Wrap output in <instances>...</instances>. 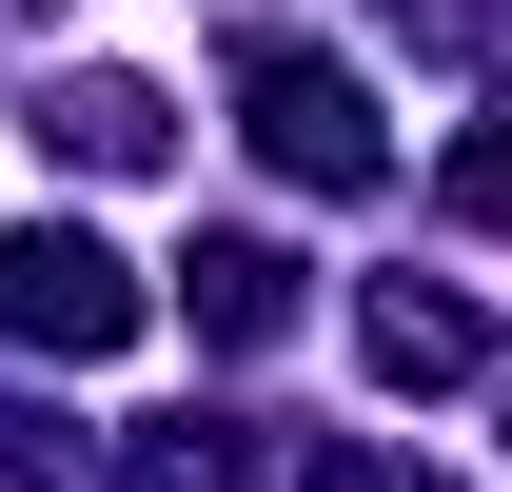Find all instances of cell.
Listing matches in <instances>:
<instances>
[{"instance_id":"1","label":"cell","mask_w":512,"mask_h":492,"mask_svg":"<svg viewBox=\"0 0 512 492\" xmlns=\"http://www.w3.org/2000/svg\"><path fill=\"white\" fill-rule=\"evenodd\" d=\"M237 119H256V158H276L296 197H375V178H394V119H375V79H355V60H316V40H256Z\"/></svg>"},{"instance_id":"2","label":"cell","mask_w":512,"mask_h":492,"mask_svg":"<svg viewBox=\"0 0 512 492\" xmlns=\"http://www.w3.org/2000/svg\"><path fill=\"white\" fill-rule=\"evenodd\" d=\"M138 256L119 237H79V217H20V237H0V335H20V355H138Z\"/></svg>"},{"instance_id":"3","label":"cell","mask_w":512,"mask_h":492,"mask_svg":"<svg viewBox=\"0 0 512 492\" xmlns=\"http://www.w3.org/2000/svg\"><path fill=\"white\" fill-rule=\"evenodd\" d=\"M355 355H375L394 394H453V374H493V296H453V276H394V296H355Z\"/></svg>"},{"instance_id":"4","label":"cell","mask_w":512,"mask_h":492,"mask_svg":"<svg viewBox=\"0 0 512 492\" xmlns=\"http://www.w3.org/2000/svg\"><path fill=\"white\" fill-rule=\"evenodd\" d=\"M178 315L217 335V355H276V335H296V256L276 237H197L178 256Z\"/></svg>"},{"instance_id":"5","label":"cell","mask_w":512,"mask_h":492,"mask_svg":"<svg viewBox=\"0 0 512 492\" xmlns=\"http://www.w3.org/2000/svg\"><path fill=\"white\" fill-rule=\"evenodd\" d=\"M60 158H79V178H158V158H178V99L119 79V60H79L60 79Z\"/></svg>"},{"instance_id":"6","label":"cell","mask_w":512,"mask_h":492,"mask_svg":"<svg viewBox=\"0 0 512 492\" xmlns=\"http://www.w3.org/2000/svg\"><path fill=\"white\" fill-rule=\"evenodd\" d=\"M119 492H256V473L217 453V433H138V453H119Z\"/></svg>"},{"instance_id":"7","label":"cell","mask_w":512,"mask_h":492,"mask_svg":"<svg viewBox=\"0 0 512 492\" xmlns=\"http://www.w3.org/2000/svg\"><path fill=\"white\" fill-rule=\"evenodd\" d=\"M394 20H414V40H434V60H473V0H394Z\"/></svg>"},{"instance_id":"8","label":"cell","mask_w":512,"mask_h":492,"mask_svg":"<svg viewBox=\"0 0 512 492\" xmlns=\"http://www.w3.org/2000/svg\"><path fill=\"white\" fill-rule=\"evenodd\" d=\"M335 492H434V473H375V453H355V473H335Z\"/></svg>"}]
</instances>
